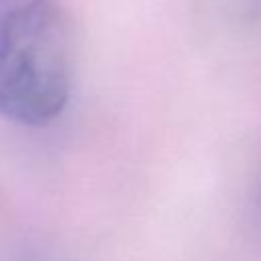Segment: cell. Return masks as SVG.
Returning a JSON list of instances; mask_svg holds the SVG:
<instances>
[{"mask_svg": "<svg viewBox=\"0 0 261 261\" xmlns=\"http://www.w3.org/2000/svg\"><path fill=\"white\" fill-rule=\"evenodd\" d=\"M73 43L61 0H0V116L47 126L67 106Z\"/></svg>", "mask_w": 261, "mask_h": 261, "instance_id": "6da1fadb", "label": "cell"}]
</instances>
